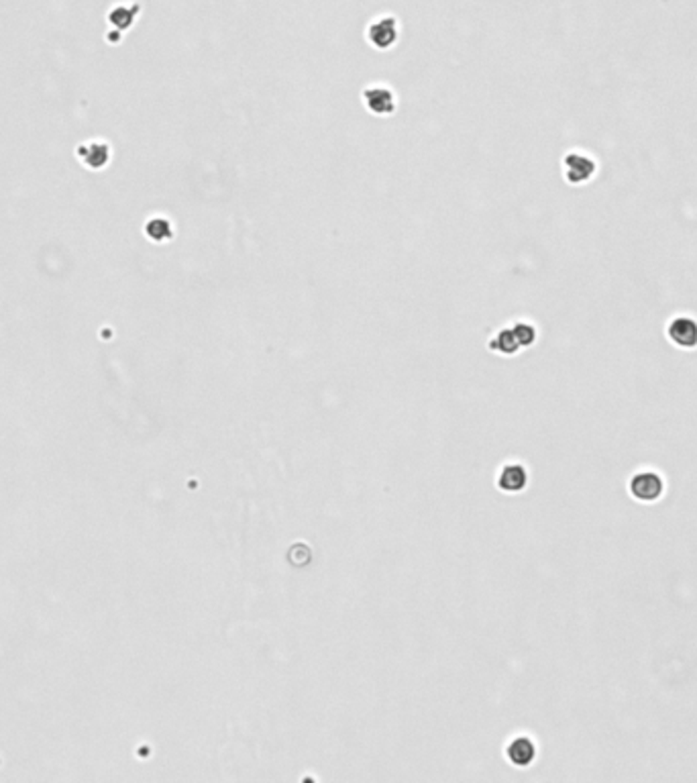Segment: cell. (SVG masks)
<instances>
[{
    "mask_svg": "<svg viewBox=\"0 0 697 783\" xmlns=\"http://www.w3.org/2000/svg\"><path fill=\"white\" fill-rule=\"evenodd\" d=\"M669 341L681 349H696L697 347V323L687 316H677L667 326Z\"/></svg>",
    "mask_w": 697,
    "mask_h": 783,
    "instance_id": "obj_2",
    "label": "cell"
},
{
    "mask_svg": "<svg viewBox=\"0 0 697 783\" xmlns=\"http://www.w3.org/2000/svg\"><path fill=\"white\" fill-rule=\"evenodd\" d=\"M665 492H667V481L658 471H653V469L636 471L628 481V494L640 504H655L665 496Z\"/></svg>",
    "mask_w": 697,
    "mask_h": 783,
    "instance_id": "obj_1",
    "label": "cell"
},
{
    "mask_svg": "<svg viewBox=\"0 0 697 783\" xmlns=\"http://www.w3.org/2000/svg\"><path fill=\"white\" fill-rule=\"evenodd\" d=\"M508 757L512 763H516L518 767H526L534 761L536 757V746L534 743L528 739V736H518L516 741H512L508 746Z\"/></svg>",
    "mask_w": 697,
    "mask_h": 783,
    "instance_id": "obj_3",
    "label": "cell"
},
{
    "mask_svg": "<svg viewBox=\"0 0 697 783\" xmlns=\"http://www.w3.org/2000/svg\"><path fill=\"white\" fill-rule=\"evenodd\" d=\"M528 483V474L522 465H510L500 476V486L506 492H522Z\"/></svg>",
    "mask_w": 697,
    "mask_h": 783,
    "instance_id": "obj_4",
    "label": "cell"
}]
</instances>
